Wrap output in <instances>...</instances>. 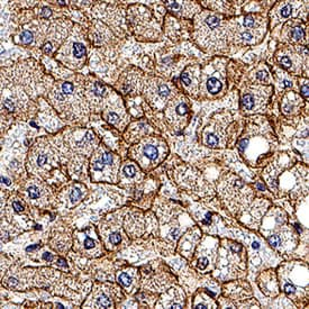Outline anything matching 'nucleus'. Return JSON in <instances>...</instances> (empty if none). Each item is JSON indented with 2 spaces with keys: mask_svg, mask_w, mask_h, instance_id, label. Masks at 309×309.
<instances>
[{
  "mask_svg": "<svg viewBox=\"0 0 309 309\" xmlns=\"http://www.w3.org/2000/svg\"><path fill=\"white\" fill-rule=\"evenodd\" d=\"M27 194H28V197L35 200V199H38L41 197V189L36 186H32L28 188Z\"/></svg>",
  "mask_w": 309,
  "mask_h": 309,
  "instance_id": "27",
  "label": "nucleus"
},
{
  "mask_svg": "<svg viewBox=\"0 0 309 309\" xmlns=\"http://www.w3.org/2000/svg\"><path fill=\"white\" fill-rule=\"evenodd\" d=\"M105 118L107 122L111 123L112 125L117 127L122 126V123L124 120L122 118V116H120V114L116 112V109H108V111L105 113Z\"/></svg>",
  "mask_w": 309,
  "mask_h": 309,
  "instance_id": "19",
  "label": "nucleus"
},
{
  "mask_svg": "<svg viewBox=\"0 0 309 309\" xmlns=\"http://www.w3.org/2000/svg\"><path fill=\"white\" fill-rule=\"evenodd\" d=\"M164 6L166 9L170 10L172 14L182 17H191L189 15L190 8H195L196 5L190 1H164Z\"/></svg>",
  "mask_w": 309,
  "mask_h": 309,
  "instance_id": "15",
  "label": "nucleus"
},
{
  "mask_svg": "<svg viewBox=\"0 0 309 309\" xmlns=\"http://www.w3.org/2000/svg\"><path fill=\"white\" fill-rule=\"evenodd\" d=\"M255 78H257V79L260 81V82H263L265 84H268L270 82V80H271V77H270L269 72L265 69H261V70L257 71Z\"/></svg>",
  "mask_w": 309,
  "mask_h": 309,
  "instance_id": "24",
  "label": "nucleus"
},
{
  "mask_svg": "<svg viewBox=\"0 0 309 309\" xmlns=\"http://www.w3.org/2000/svg\"><path fill=\"white\" fill-rule=\"evenodd\" d=\"M117 159L105 148H99L91 160V172L97 180H114L111 175L117 170Z\"/></svg>",
  "mask_w": 309,
  "mask_h": 309,
  "instance_id": "3",
  "label": "nucleus"
},
{
  "mask_svg": "<svg viewBox=\"0 0 309 309\" xmlns=\"http://www.w3.org/2000/svg\"><path fill=\"white\" fill-rule=\"evenodd\" d=\"M300 95L305 99L308 98V81L306 79L300 80Z\"/></svg>",
  "mask_w": 309,
  "mask_h": 309,
  "instance_id": "28",
  "label": "nucleus"
},
{
  "mask_svg": "<svg viewBox=\"0 0 309 309\" xmlns=\"http://www.w3.org/2000/svg\"><path fill=\"white\" fill-rule=\"evenodd\" d=\"M95 306L96 307H102V308H108L113 307L112 300L109 299L108 297H106L105 294H101V296H98L97 299L95 301Z\"/></svg>",
  "mask_w": 309,
  "mask_h": 309,
  "instance_id": "23",
  "label": "nucleus"
},
{
  "mask_svg": "<svg viewBox=\"0 0 309 309\" xmlns=\"http://www.w3.org/2000/svg\"><path fill=\"white\" fill-rule=\"evenodd\" d=\"M280 286L289 297L303 298L307 294L308 268L301 262L287 263L280 268Z\"/></svg>",
  "mask_w": 309,
  "mask_h": 309,
  "instance_id": "1",
  "label": "nucleus"
},
{
  "mask_svg": "<svg viewBox=\"0 0 309 309\" xmlns=\"http://www.w3.org/2000/svg\"><path fill=\"white\" fill-rule=\"evenodd\" d=\"M49 160V156L46 154L45 152H41V153L36 156V159H35V163H36V165L40 166V168H43V166L48 165Z\"/></svg>",
  "mask_w": 309,
  "mask_h": 309,
  "instance_id": "26",
  "label": "nucleus"
},
{
  "mask_svg": "<svg viewBox=\"0 0 309 309\" xmlns=\"http://www.w3.org/2000/svg\"><path fill=\"white\" fill-rule=\"evenodd\" d=\"M301 99L294 92H288L283 97L281 102V109L286 115H294L299 112Z\"/></svg>",
  "mask_w": 309,
  "mask_h": 309,
  "instance_id": "13",
  "label": "nucleus"
},
{
  "mask_svg": "<svg viewBox=\"0 0 309 309\" xmlns=\"http://www.w3.org/2000/svg\"><path fill=\"white\" fill-rule=\"evenodd\" d=\"M305 3L306 1H282L276 3L271 13L272 26L280 22H285L291 16L296 15V10L299 9V7L304 6Z\"/></svg>",
  "mask_w": 309,
  "mask_h": 309,
  "instance_id": "10",
  "label": "nucleus"
},
{
  "mask_svg": "<svg viewBox=\"0 0 309 309\" xmlns=\"http://www.w3.org/2000/svg\"><path fill=\"white\" fill-rule=\"evenodd\" d=\"M172 95V87L160 79H152L145 89V97L156 108H162Z\"/></svg>",
  "mask_w": 309,
  "mask_h": 309,
  "instance_id": "4",
  "label": "nucleus"
},
{
  "mask_svg": "<svg viewBox=\"0 0 309 309\" xmlns=\"http://www.w3.org/2000/svg\"><path fill=\"white\" fill-rule=\"evenodd\" d=\"M260 286L262 291L268 296L275 297L279 293V286L276 276L272 272H265L260 278Z\"/></svg>",
  "mask_w": 309,
  "mask_h": 309,
  "instance_id": "14",
  "label": "nucleus"
},
{
  "mask_svg": "<svg viewBox=\"0 0 309 309\" xmlns=\"http://www.w3.org/2000/svg\"><path fill=\"white\" fill-rule=\"evenodd\" d=\"M41 15H42V16H44V17H49V15H51V10H49V9H48V8H44V9H42V12H41Z\"/></svg>",
  "mask_w": 309,
  "mask_h": 309,
  "instance_id": "31",
  "label": "nucleus"
},
{
  "mask_svg": "<svg viewBox=\"0 0 309 309\" xmlns=\"http://www.w3.org/2000/svg\"><path fill=\"white\" fill-rule=\"evenodd\" d=\"M223 88V81L221 79V77L215 76L212 74L211 77H208L207 80H206V89L209 94L216 95L218 92H221Z\"/></svg>",
  "mask_w": 309,
  "mask_h": 309,
  "instance_id": "17",
  "label": "nucleus"
},
{
  "mask_svg": "<svg viewBox=\"0 0 309 309\" xmlns=\"http://www.w3.org/2000/svg\"><path fill=\"white\" fill-rule=\"evenodd\" d=\"M83 247L86 248V250H94V248L96 247V242L92 239H90V237L87 236L86 240H84Z\"/></svg>",
  "mask_w": 309,
  "mask_h": 309,
  "instance_id": "29",
  "label": "nucleus"
},
{
  "mask_svg": "<svg viewBox=\"0 0 309 309\" xmlns=\"http://www.w3.org/2000/svg\"><path fill=\"white\" fill-rule=\"evenodd\" d=\"M117 280H118V282L122 285L124 288H126V289H130V287L133 286L134 283V279L130 273H129L127 271H123L120 272L118 276H117Z\"/></svg>",
  "mask_w": 309,
  "mask_h": 309,
  "instance_id": "21",
  "label": "nucleus"
},
{
  "mask_svg": "<svg viewBox=\"0 0 309 309\" xmlns=\"http://www.w3.org/2000/svg\"><path fill=\"white\" fill-rule=\"evenodd\" d=\"M84 195H86V191H84L83 187L79 186V184L74 186L72 189L70 190V194H69L70 204L71 205H77L78 202H80L81 199L84 197Z\"/></svg>",
  "mask_w": 309,
  "mask_h": 309,
  "instance_id": "18",
  "label": "nucleus"
},
{
  "mask_svg": "<svg viewBox=\"0 0 309 309\" xmlns=\"http://www.w3.org/2000/svg\"><path fill=\"white\" fill-rule=\"evenodd\" d=\"M89 94H90L91 96H94L95 98L100 99V98L104 97L106 94H107V89H106V87L102 83L95 82L94 86L91 84V88H90V90H89Z\"/></svg>",
  "mask_w": 309,
  "mask_h": 309,
  "instance_id": "20",
  "label": "nucleus"
},
{
  "mask_svg": "<svg viewBox=\"0 0 309 309\" xmlns=\"http://www.w3.org/2000/svg\"><path fill=\"white\" fill-rule=\"evenodd\" d=\"M34 37H33V33L30 31H23L22 34L19 35V42L22 44H31L33 42Z\"/></svg>",
  "mask_w": 309,
  "mask_h": 309,
  "instance_id": "25",
  "label": "nucleus"
},
{
  "mask_svg": "<svg viewBox=\"0 0 309 309\" xmlns=\"http://www.w3.org/2000/svg\"><path fill=\"white\" fill-rule=\"evenodd\" d=\"M13 207H14V209H15L16 211H18V212H20V211H23V209H24V207H23V205L20 204L19 201H14V204H13Z\"/></svg>",
  "mask_w": 309,
  "mask_h": 309,
  "instance_id": "30",
  "label": "nucleus"
},
{
  "mask_svg": "<svg viewBox=\"0 0 309 309\" xmlns=\"http://www.w3.org/2000/svg\"><path fill=\"white\" fill-rule=\"evenodd\" d=\"M165 114L166 119L177 127L176 130H180L181 126H183L184 123L187 122L188 115H189V106H188L187 100L182 97L175 99V100L172 99L166 108Z\"/></svg>",
  "mask_w": 309,
  "mask_h": 309,
  "instance_id": "7",
  "label": "nucleus"
},
{
  "mask_svg": "<svg viewBox=\"0 0 309 309\" xmlns=\"http://www.w3.org/2000/svg\"><path fill=\"white\" fill-rule=\"evenodd\" d=\"M199 70L196 66H190L181 74V83L190 92H196L198 88Z\"/></svg>",
  "mask_w": 309,
  "mask_h": 309,
  "instance_id": "12",
  "label": "nucleus"
},
{
  "mask_svg": "<svg viewBox=\"0 0 309 309\" xmlns=\"http://www.w3.org/2000/svg\"><path fill=\"white\" fill-rule=\"evenodd\" d=\"M165 152V144L159 140L145 141L138 147V159L147 161L148 163H158L163 159V154Z\"/></svg>",
  "mask_w": 309,
  "mask_h": 309,
  "instance_id": "8",
  "label": "nucleus"
},
{
  "mask_svg": "<svg viewBox=\"0 0 309 309\" xmlns=\"http://www.w3.org/2000/svg\"><path fill=\"white\" fill-rule=\"evenodd\" d=\"M109 34L111 33L108 32V28H106L101 23L97 22L95 24L94 30H91V41L94 40L96 44H101L108 40Z\"/></svg>",
  "mask_w": 309,
  "mask_h": 309,
  "instance_id": "16",
  "label": "nucleus"
},
{
  "mask_svg": "<svg viewBox=\"0 0 309 309\" xmlns=\"http://www.w3.org/2000/svg\"><path fill=\"white\" fill-rule=\"evenodd\" d=\"M266 240L275 250L285 252L296 246L297 235L290 228H288V226L283 225L280 229L276 228L272 234H269Z\"/></svg>",
  "mask_w": 309,
  "mask_h": 309,
  "instance_id": "6",
  "label": "nucleus"
},
{
  "mask_svg": "<svg viewBox=\"0 0 309 309\" xmlns=\"http://www.w3.org/2000/svg\"><path fill=\"white\" fill-rule=\"evenodd\" d=\"M282 36L285 40L291 42V43H303L306 44V26L304 23L299 20L293 19L287 23L283 28Z\"/></svg>",
  "mask_w": 309,
  "mask_h": 309,
  "instance_id": "11",
  "label": "nucleus"
},
{
  "mask_svg": "<svg viewBox=\"0 0 309 309\" xmlns=\"http://www.w3.org/2000/svg\"><path fill=\"white\" fill-rule=\"evenodd\" d=\"M306 58L307 55L301 56L299 54V46H297V49H283L276 54V59H278L280 65L293 73L298 72V70L301 66V61Z\"/></svg>",
  "mask_w": 309,
  "mask_h": 309,
  "instance_id": "9",
  "label": "nucleus"
},
{
  "mask_svg": "<svg viewBox=\"0 0 309 309\" xmlns=\"http://www.w3.org/2000/svg\"><path fill=\"white\" fill-rule=\"evenodd\" d=\"M122 173L123 176L126 178H135L137 175V169L133 163H126V164L123 166Z\"/></svg>",
  "mask_w": 309,
  "mask_h": 309,
  "instance_id": "22",
  "label": "nucleus"
},
{
  "mask_svg": "<svg viewBox=\"0 0 309 309\" xmlns=\"http://www.w3.org/2000/svg\"><path fill=\"white\" fill-rule=\"evenodd\" d=\"M271 91V89L268 88H254L251 90H247L242 95L241 98V105H242V109L246 113L251 112H257L260 111L265 106L268 102L269 94Z\"/></svg>",
  "mask_w": 309,
  "mask_h": 309,
  "instance_id": "5",
  "label": "nucleus"
},
{
  "mask_svg": "<svg viewBox=\"0 0 309 309\" xmlns=\"http://www.w3.org/2000/svg\"><path fill=\"white\" fill-rule=\"evenodd\" d=\"M79 31H76L72 36L69 37L67 42L60 49L59 58L65 63L67 66L73 69H79L83 65L87 56V49L84 41L81 40Z\"/></svg>",
  "mask_w": 309,
  "mask_h": 309,
  "instance_id": "2",
  "label": "nucleus"
}]
</instances>
